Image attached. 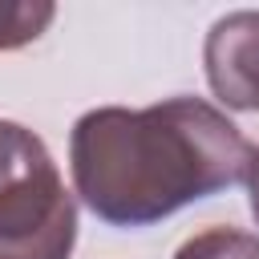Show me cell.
Returning a JSON list of instances; mask_svg holds the SVG:
<instances>
[{
  "label": "cell",
  "mask_w": 259,
  "mask_h": 259,
  "mask_svg": "<svg viewBox=\"0 0 259 259\" xmlns=\"http://www.w3.org/2000/svg\"><path fill=\"white\" fill-rule=\"evenodd\" d=\"M251 150L243 130L202 97L146 109L101 105L73 121L69 174L101 223L150 227L243 182Z\"/></svg>",
  "instance_id": "obj_1"
},
{
  "label": "cell",
  "mask_w": 259,
  "mask_h": 259,
  "mask_svg": "<svg viewBox=\"0 0 259 259\" xmlns=\"http://www.w3.org/2000/svg\"><path fill=\"white\" fill-rule=\"evenodd\" d=\"M77 202L49 146L20 121H0V259H69Z\"/></svg>",
  "instance_id": "obj_2"
},
{
  "label": "cell",
  "mask_w": 259,
  "mask_h": 259,
  "mask_svg": "<svg viewBox=\"0 0 259 259\" xmlns=\"http://www.w3.org/2000/svg\"><path fill=\"white\" fill-rule=\"evenodd\" d=\"M202 69L227 109L259 113V8H239L210 24Z\"/></svg>",
  "instance_id": "obj_3"
},
{
  "label": "cell",
  "mask_w": 259,
  "mask_h": 259,
  "mask_svg": "<svg viewBox=\"0 0 259 259\" xmlns=\"http://www.w3.org/2000/svg\"><path fill=\"white\" fill-rule=\"evenodd\" d=\"M53 16H57V4L49 0H0V53L40 40Z\"/></svg>",
  "instance_id": "obj_4"
},
{
  "label": "cell",
  "mask_w": 259,
  "mask_h": 259,
  "mask_svg": "<svg viewBox=\"0 0 259 259\" xmlns=\"http://www.w3.org/2000/svg\"><path fill=\"white\" fill-rule=\"evenodd\" d=\"M174 259H259V235L239 227H206L190 235Z\"/></svg>",
  "instance_id": "obj_5"
},
{
  "label": "cell",
  "mask_w": 259,
  "mask_h": 259,
  "mask_svg": "<svg viewBox=\"0 0 259 259\" xmlns=\"http://www.w3.org/2000/svg\"><path fill=\"white\" fill-rule=\"evenodd\" d=\"M247 198H251V214H255V227H259V150H251V162H247Z\"/></svg>",
  "instance_id": "obj_6"
}]
</instances>
